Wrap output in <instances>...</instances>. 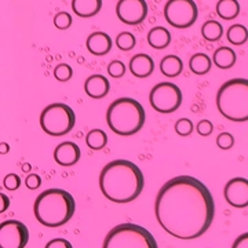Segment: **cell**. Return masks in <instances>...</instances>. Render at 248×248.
I'll use <instances>...</instances> for the list:
<instances>
[{
  "instance_id": "6da1fadb",
  "label": "cell",
  "mask_w": 248,
  "mask_h": 248,
  "mask_svg": "<svg viewBox=\"0 0 248 248\" xmlns=\"http://www.w3.org/2000/svg\"><path fill=\"white\" fill-rule=\"evenodd\" d=\"M159 225L181 240H193L210 229L215 217V203L202 181L179 175L160 187L155 202Z\"/></svg>"
},
{
  "instance_id": "7a4b0ae2",
  "label": "cell",
  "mask_w": 248,
  "mask_h": 248,
  "mask_svg": "<svg viewBox=\"0 0 248 248\" xmlns=\"http://www.w3.org/2000/svg\"><path fill=\"white\" fill-rule=\"evenodd\" d=\"M145 178L141 169L128 160L117 159L108 163L99 174V189L108 200L125 204L141 195Z\"/></svg>"
},
{
  "instance_id": "3957f363",
  "label": "cell",
  "mask_w": 248,
  "mask_h": 248,
  "mask_svg": "<svg viewBox=\"0 0 248 248\" xmlns=\"http://www.w3.org/2000/svg\"><path fill=\"white\" fill-rule=\"evenodd\" d=\"M76 211L73 196L63 189H47L36 197L33 213L37 221L47 228H60L71 221Z\"/></svg>"
},
{
  "instance_id": "277c9868",
  "label": "cell",
  "mask_w": 248,
  "mask_h": 248,
  "mask_svg": "<svg viewBox=\"0 0 248 248\" xmlns=\"http://www.w3.org/2000/svg\"><path fill=\"white\" fill-rule=\"evenodd\" d=\"M146 115L141 104L130 97L113 101L107 110V123L117 135L130 137L137 134L145 124Z\"/></svg>"
},
{
  "instance_id": "5b68a950",
  "label": "cell",
  "mask_w": 248,
  "mask_h": 248,
  "mask_svg": "<svg viewBox=\"0 0 248 248\" xmlns=\"http://www.w3.org/2000/svg\"><path fill=\"white\" fill-rule=\"evenodd\" d=\"M217 108L231 122L248 120V79L225 81L217 93Z\"/></svg>"
},
{
  "instance_id": "8992f818",
  "label": "cell",
  "mask_w": 248,
  "mask_h": 248,
  "mask_svg": "<svg viewBox=\"0 0 248 248\" xmlns=\"http://www.w3.org/2000/svg\"><path fill=\"white\" fill-rule=\"evenodd\" d=\"M104 248H157V243L148 229L135 223H122L108 233Z\"/></svg>"
},
{
  "instance_id": "52a82bcc",
  "label": "cell",
  "mask_w": 248,
  "mask_h": 248,
  "mask_svg": "<svg viewBox=\"0 0 248 248\" xmlns=\"http://www.w3.org/2000/svg\"><path fill=\"white\" fill-rule=\"evenodd\" d=\"M76 124L75 110L69 105L55 102L46 107L40 115V127L51 137H62L71 133Z\"/></svg>"
},
{
  "instance_id": "ba28073f",
  "label": "cell",
  "mask_w": 248,
  "mask_h": 248,
  "mask_svg": "<svg viewBox=\"0 0 248 248\" xmlns=\"http://www.w3.org/2000/svg\"><path fill=\"white\" fill-rule=\"evenodd\" d=\"M149 102L159 113H172L182 104V91L174 83L161 81L151 90Z\"/></svg>"
},
{
  "instance_id": "9c48e42d",
  "label": "cell",
  "mask_w": 248,
  "mask_h": 248,
  "mask_svg": "<svg viewBox=\"0 0 248 248\" xmlns=\"http://www.w3.org/2000/svg\"><path fill=\"white\" fill-rule=\"evenodd\" d=\"M164 18L177 29L190 28L199 18L195 0H169L164 6Z\"/></svg>"
},
{
  "instance_id": "30bf717a",
  "label": "cell",
  "mask_w": 248,
  "mask_h": 248,
  "mask_svg": "<svg viewBox=\"0 0 248 248\" xmlns=\"http://www.w3.org/2000/svg\"><path fill=\"white\" fill-rule=\"evenodd\" d=\"M29 241V231L25 223L17 219H7L0 223V247L24 248Z\"/></svg>"
},
{
  "instance_id": "8fae6325",
  "label": "cell",
  "mask_w": 248,
  "mask_h": 248,
  "mask_svg": "<svg viewBox=\"0 0 248 248\" xmlns=\"http://www.w3.org/2000/svg\"><path fill=\"white\" fill-rule=\"evenodd\" d=\"M146 0H119L116 16L125 25H140L148 17Z\"/></svg>"
},
{
  "instance_id": "7c38bea8",
  "label": "cell",
  "mask_w": 248,
  "mask_h": 248,
  "mask_svg": "<svg viewBox=\"0 0 248 248\" xmlns=\"http://www.w3.org/2000/svg\"><path fill=\"white\" fill-rule=\"evenodd\" d=\"M223 196L228 204L234 208H246L248 207V179L236 177L225 185Z\"/></svg>"
},
{
  "instance_id": "4fadbf2b",
  "label": "cell",
  "mask_w": 248,
  "mask_h": 248,
  "mask_svg": "<svg viewBox=\"0 0 248 248\" xmlns=\"http://www.w3.org/2000/svg\"><path fill=\"white\" fill-rule=\"evenodd\" d=\"M80 156H81L80 148L78 146V143L72 141L61 142L54 151V160L62 167L75 166L80 160Z\"/></svg>"
},
{
  "instance_id": "5bb4252c",
  "label": "cell",
  "mask_w": 248,
  "mask_h": 248,
  "mask_svg": "<svg viewBox=\"0 0 248 248\" xmlns=\"http://www.w3.org/2000/svg\"><path fill=\"white\" fill-rule=\"evenodd\" d=\"M110 90L109 80L104 75H91L84 81V91L90 98L101 99L107 97Z\"/></svg>"
},
{
  "instance_id": "9a60e30c",
  "label": "cell",
  "mask_w": 248,
  "mask_h": 248,
  "mask_svg": "<svg viewBox=\"0 0 248 248\" xmlns=\"http://www.w3.org/2000/svg\"><path fill=\"white\" fill-rule=\"evenodd\" d=\"M130 72L133 73L135 78L138 79H143L151 76L153 71H155V62L152 60L151 55L145 53L135 54L133 58L130 60Z\"/></svg>"
},
{
  "instance_id": "2e32d148",
  "label": "cell",
  "mask_w": 248,
  "mask_h": 248,
  "mask_svg": "<svg viewBox=\"0 0 248 248\" xmlns=\"http://www.w3.org/2000/svg\"><path fill=\"white\" fill-rule=\"evenodd\" d=\"M112 39L105 32H93L86 40V47L93 55H105L112 50Z\"/></svg>"
},
{
  "instance_id": "e0dca14e",
  "label": "cell",
  "mask_w": 248,
  "mask_h": 248,
  "mask_svg": "<svg viewBox=\"0 0 248 248\" xmlns=\"http://www.w3.org/2000/svg\"><path fill=\"white\" fill-rule=\"evenodd\" d=\"M102 9V0H72V10L80 18L95 17Z\"/></svg>"
},
{
  "instance_id": "ac0fdd59",
  "label": "cell",
  "mask_w": 248,
  "mask_h": 248,
  "mask_svg": "<svg viewBox=\"0 0 248 248\" xmlns=\"http://www.w3.org/2000/svg\"><path fill=\"white\" fill-rule=\"evenodd\" d=\"M160 71L167 78H177L184 71V62L178 55L170 54L160 62Z\"/></svg>"
},
{
  "instance_id": "d6986e66",
  "label": "cell",
  "mask_w": 248,
  "mask_h": 248,
  "mask_svg": "<svg viewBox=\"0 0 248 248\" xmlns=\"http://www.w3.org/2000/svg\"><path fill=\"white\" fill-rule=\"evenodd\" d=\"M148 43L156 50H163L171 43V33L164 27L152 28L148 33Z\"/></svg>"
},
{
  "instance_id": "ffe728a7",
  "label": "cell",
  "mask_w": 248,
  "mask_h": 248,
  "mask_svg": "<svg viewBox=\"0 0 248 248\" xmlns=\"http://www.w3.org/2000/svg\"><path fill=\"white\" fill-rule=\"evenodd\" d=\"M211 66H213V60L210 58V55L204 53L193 54L189 60V69L197 76L207 75L211 71Z\"/></svg>"
},
{
  "instance_id": "44dd1931",
  "label": "cell",
  "mask_w": 248,
  "mask_h": 248,
  "mask_svg": "<svg viewBox=\"0 0 248 248\" xmlns=\"http://www.w3.org/2000/svg\"><path fill=\"white\" fill-rule=\"evenodd\" d=\"M236 53L231 47H219L215 50L213 55V62L221 69H231L232 66L236 63Z\"/></svg>"
},
{
  "instance_id": "7402d4cb",
  "label": "cell",
  "mask_w": 248,
  "mask_h": 248,
  "mask_svg": "<svg viewBox=\"0 0 248 248\" xmlns=\"http://www.w3.org/2000/svg\"><path fill=\"white\" fill-rule=\"evenodd\" d=\"M217 14L225 21L234 19L240 14V3L237 0H218Z\"/></svg>"
},
{
  "instance_id": "603a6c76",
  "label": "cell",
  "mask_w": 248,
  "mask_h": 248,
  "mask_svg": "<svg viewBox=\"0 0 248 248\" xmlns=\"http://www.w3.org/2000/svg\"><path fill=\"white\" fill-rule=\"evenodd\" d=\"M86 143L90 149L93 151H101L108 145V135L104 130L99 128H94L90 130L87 135H86Z\"/></svg>"
},
{
  "instance_id": "cb8c5ba5",
  "label": "cell",
  "mask_w": 248,
  "mask_h": 248,
  "mask_svg": "<svg viewBox=\"0 0 248 248\" xmlns=\"http://www.w3.org/2000/svg\"><path fill=\"white\" fill-rule=\"evenodd\" d=\"M202 36L207 42H218L223 36V27L221 25V22L210 19L204 22V25L202 27Z\"/></svg>"
},
{
  "instance_id": "d4e9b609",
  "label": "cell",
  "mask_w": 248,
  "mask_h": 248,
  "mask_svg": "<svg viewBox=\"0 0 248 248\" xmlns=\"http://www.w3.org/2000/svg\"><path fill=\"white\" fill-rule=\"evenodd\" d=\"M228 42L234 46L244 45L248 40V29L241 24H234L228 29Z\"/></svg>"
},
{
  "instance_id": "484cf974",
  "label": "cell",
  "mask_w": 248,
  "mask_h": 248,
  "mask_svg": "<svg viewBox=\"0 0 248 248\" xmlns=\"http://www.w3.org/2000/svg\"><path fill=\"white\" fill-rule=\"evenodd\" d=\"M137 45L135 36L131 32H122L116 37V46L122 50V51H130L133 50Z\"/></svg>"
},
{
  "instance_id": "4316f807",
  "label": "cell",
  "mask_w": 248,
  "mask_h": 248,
  "mask_svg": "<svg viewBox=\"0 0 248 248\" xmlns=\"http://www.w3.org/2000/svg\"><path fill=\"white\" fill-rule=\"evenodd\" d=\"M73 71H72L71 65L68 63H58L54 69V78L58 81H68L72 79Z\"/></svg>"
},
{
  "instance_id": "83f0119b",
  "label": "cell",
  "mask_w": 248,
  "mask_h": 248,
  "mask_svg": "<svg viewBox=\"0 0 248 248\" xmlns=\"http://www.w3.org/2000/svg\"><path fill=\"white\" fill-rule=\"evenodd\" d=\"M54 25L60 31H66L72 25V16L66 11H60L54 17Z\"/></svg>"
},
{
  "instance_id": "f1b7e54d",
  "label": "cell",
  "mask_w": 248,
  "mask_h": 248,
  "mask_svg": "<svg viewBox=\"0 0 248 248\" xmlns=\"http://www.w3.org/2000/svg\"><path fill=\"white\" fill-rule=\"evenodd\" d=\"M175 131H177L178 135L181 137H187L190 135L192 131H193V123L190 119H179L177 123H175Z\"/></svg>"
},
{
  "instance_id": "f546056e",
  "label": "cell",
  "mask_w": 248,
  "mask_h": 248,
  "mask_svg": "<svg viewBox=\"0 0 248 248\" xmlns=\"http://www.w3.org/2000/svg\"><path fill=\"white\" fill-rule=\"evenodd\" d=\"M108 73L115 79L123 78L124 73H125V65L119 60H115L108 65Z\"/></svg>"
},
{
  "instance_id": "4dcf8cb0",
  "label": "cell",
  "mask_w": 248,
  "mask_h": 248,
  "mask_svg": "<svg viewBox=\"0 0 248 248\" xmlns=\"http://www.w3.org/2000/svg\"><path fill=\"white\" fill-rule=\"evenodd\" d=\"M217 145L218 148H221L222 151H229L234 145V138L231 133H221L217 137Z\"/></svg>"
},
{
  "instance_id": "1f68e13d",
  "label": "cell",
  "mask_w": 248,
  "mask_h": 248,
  "mask_svg": "<svg viewBox=\"0 0 248 248\" xmlns=\"http://www.w3.org/2000/svg\"><path fill=\"white\" fill-rule=\"evenodd\" d=\"M3 186L7 190H17L18 187L21 186V178L17 174H7L4 179H3Z\"/></svg>"
},
{
  "instance_id": "d6a6232c",
  "label": "cell",
  "mask_w": 248,
  "mask_h": 248,
  "mask_svg": "<svg viewBox=\"0 0 248 248\" xmlns=\"http://www.w3.org/2000/svg\"><path fill=\"white\" fill-rule=\"evenodd\" d=\"M196 131L200 135H203V137H207V135H210L214 131L213 123L210 120H207V119H203L196 125Z\"/></svg>"
},
{
  "instance_id": "836d02e7",
  "label": "cell",
  "mask_w": 248,
  "mask_h": 248,
  "mask_svg": "<svg viewBox=\"0 0 248 248\" xmlns=\"http://www.w3.org/2000/svg\"><path fill=\"white\" fill-rule=\"evenodd\" d=\"M25 185L28 186V189L35 190V189L40 187V185H42V178H40L39 174H29L25 178Z\"/></svg>"
},
{
  "instance_id": "e575fe53",
  "label": "cell",
  "mask_w": 248,
  "mask_h": 248,
  "mask_svg": "<svg viewBox=\"0 0 248 248\" xmlns=\"http://www.w3.org/2000/svg\"><path fill=\"white\" fill-rule=\"evenodd\" d=\"M46 248H72V244L65 239H54L46 244Z\"/></svg>"
},
{
  "instance_id": "d590c367",
  "label": "cell",
  "mask_w": 248,
  "mask_h": 248,
  "mask_svg": "<svg viewBox=\"0 0 248 248\" xmlns=\"http://www.w3.org/2000/svg\"><path fill=\"white\" fill-rule=\"evenodd\" d=\"M232 247L233 248H248V232L247 233H243V234H240L239 237L233 241Z\"/></svg>"
},
{
  "instance_id": "8d00e7d4",
  "label": "cell",
  "mask_w": 248,
  "mask_h": 248,
  "mask_svg": "<svg viewBox=\"0 0 248 248\" xmlns=\"http://www.w3.org/2000/svg\"><path fill=\"white\" fill-rule=\"evenodd\" d=\"M0 199L3 200V205H1V208H0V213H4V211L10 207V199L9 196L4 195V193H0Z\"/></svg>"
},
{
  "instance_id": "74e56055",
  "label": "cell",
  "mask_w": 248,
  "mask_h": 248,
  "mask_svg": "<svg viewBox=\"0 0 248 248\" xmlns=\"http://www.w3.org/2000/svg\"><path fill=\"white\" fill-rule=\"evenodd\" d=\"M1 149H3V151H1V153H3V155H6V153L9 152L10 146L7 145V143H6V142H3V143H1Z\"/></svg>"
}]
</instances>
